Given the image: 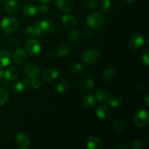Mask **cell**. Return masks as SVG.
Listing matches in <instances>:
<instances>
[{
    "label": "cell",
    "mask_w": 149,
    "mask_h": 149,
    "mask_svg": "<svg viewBox=\"0 0 149 149\" xmlns=\"http://www.w3.org/2000/svg\"><path fill=\"white\" fill-rule=\"evenodd\" d=\"M87 24L93 29H100L104 24L105 18L101 13L94 12L89 15L86 19Z\"/></svg>",
    "instance_id": "obj_1"
},
{
    "label": "cell",
    "mask_w": 149,
    "mask_h": 149,
    "mask_svg": "<svg viewBox=\"0 0 149 149\" xmlns=\"http://www.w3.org/2000/svg\"><path fill=\"white\" fill-rule=\"evenodd\" d=\"M17 19L15 17H5L2 19V20L0 23V27L1 31L5 33H12L15 31L17 29Z\"/></svg>",
    "instance_id": "obj_2"
},
{
    "label": "cell",
    "mask_w": 149,
    "mask_h": 149,
    "mask_svg": "<svg viewBox=\"0 0 149 149\" xmlns=\"http://www.w3.org/2000/svg\"><path fill=\"white\" fill-rule=\"evenodd\" d=\"M100 59V54L96 49H90L85 51L81 57L82 62L87 64H94L98 62Z\"/></svg>",
    "instance_id": "obj_3"
},
{
    "label": "cell",
    "mask_w": 149,
    "mask_h": 149,
    "mask_svg": "<svg viewBox=\"0 0 149 149\" xmlns=\"http://www.w3.org/2000/svg\"><path fill=\"white\" fill-rule=\"evenodd\" d=\"M134 123L138 127H142L148 125L149 122V113L146 110H140L134 116Z\"/></svg>",
    "instance_id": "obj_4"
},
{
    "label": "cell",
    "mask_w": 149,
    "mask_h": 149,
    "mask_svg": "<svg viewBox=\"0 0 149 149\" xmlns=\"http://www.w3.org/2000/svg\"><path fill=\"white\" fill-rule=\"evenodd\" d=\"M145 43V37L141 33H135L129 40V46L130 49L137 50L143 46Z\"/></svg>",
    "instance_id": "obj_5"
},
{
    "label": "cell",
    "mask_w": 149,
    "mask_h": 149,
    "mask_svg": "<svg viewBox=\"0 0 149 149\" xmlns=\"http://www.w3.org/2000/svg\"><path fill=\"white\" fill-rule=\"evenodd\" d=\"M26 49L29 55L31 56H36L41 51L40 44L36 39H29L26 43Z\"/></svg>",
    "instance_id": "obj_6"
},
{
    "label": "cell",
    "mask_w": 149,
    "mask_h": 149,
    "mask_svg": "<svg viewBox=\"0 0 149 149\" xmlns=\"http://www.w3.org/2000/svg\"><path fill=\"white\" fill-rule=\"evenodd\" d=\"M25 73L27 74L29 77L32 78H36L39 77L41 74V71L39 67L36 64L33 63H28L25 65L24 67Z\"/></svg>",
    "instance_id": "obj_7"
},
{
    "label": "cell",
    "mask_w": 149,
    "mask_h": 149,
    "mask_svg": "<svg viewBox=\"0 0 149 149\" xmlns=\"http://www.w3.org/2000/svg\"><path fill=\"white\" fill-rule=\"evenodd\" d=\"M30 139L29 137L24 133H20L17 134L16 135L15 138V144L17 147L20 149H26L29 147L30 146Z\"/></svg>",
    "instance_id": "obj_8"
},
{
    "label": "cell",
    "mask_w": 149,
    "mask_h": 149,
    "mask_svg": "<svg viewBox=\"0 0 149 149\" xmlns=\"http://www.w3.org/2000/svg\"><path fill=\"white\" fill-rule=\"evenodd\" d=\"M58 9L64 13L71 12L74 8V0H56Z\"/></svg>",
    "instance_id": "obj_9"
},
{
    "label": "cell",
    "mask_w": 149,
    "mask_h": 149,
    "mask_svg": "<svg viewBox=\"0 0 149 149\" xmlns=\"http://www.w3.org/2000/svg\"><path fill=\"white\" fill-rule=\"evenodd\" d=\"M13 58L14 63L17 65L23 64L27 58L26 50H24V49L23 48H17L13 52Z\"/></svg>",
    "instance_id": "obj_10"
},
{
    "label": "cell",
    "mask_w": 149,
    "mask_h": 149,
    "mask_svg": "<svg viewBox=\"0 0 149 149\" xmlns=\"http://www.w3.org/2000/svg\"><path fill=\"white\" fill-rule=\"evenodd\" d=\"M42 33H51L55 30V25L51 20H43L38 23Z\"/></svg>",
    "instance_id": "obj_11"
},
{
    "label": "cell",
    "mask_w": 149,
    "mask_h": 149,
    "mask_svg": "<svg viewBox=\"0 0 149 149\" xmlns=\"http://www.w3.org/2000/svg\"><path fill=\"white\" fill-rule=\"evenodd\" d=\"M59 76V72L54 68H49L45 70L42 74V79L47 82H50L56 79Z\"/></svg>",
    "instance_id": "obj_12"
},
{
    "label": "cell",
    "mask_w": 149,
    "mask_h": 149,
    "mask_svg": "<svg viewBox=\"0 0 149 149\" xmlns=\"http://www.w3.org/2000/svg\"><path fill=\"white\" fill-rule=\"evenodd\" d=\"M95 114L98 119L102 120H107L110 118L111 111L109 107L104 105L99 106L95 111Z\"/></svg>",
    "instance_id": "obj_13"
},
{
    "label": "cell",
    "mask_w": 149,
    "mask_h": 149,
    "mask_svg": "<svg viewBox=\"0 0 149 149\" xmlns=\"http://www.w3.org/2000/svg\"><path fill=\"white\" fill-rule=\"evenodd\" d=\"M19 77V71L16 67L10 66L4 72V77L9 81H15Z\"/></svg>",
    "instance_id": "obj_14"
},
{
    "label": "cell",
    "mask_w": 149,
    "mask_h": 149,
    "mask_svg": "<svg viewBox=\"0 0 149 149\" xmlns=\"http://www.w3.org/2000/svg\"><path fill=\"white\" fill-rule=\"evenodd\" d=\"M95 82L90 77L83 79L79 83V89L81 92H87L94 87Z\"/></svg>",
    "instance_id": "obj_15"
},
{
    "label": "cell",
    "mask_w": 149,
    "mask_h": 149,
    "mask_svg": "<svg viewBox=\"0 0 149 149\" xmlns=\"http://www.w3.org/2000/svg\"><path fill=\"white\" fill-rule=\"evenodd\" d=\"M5 11L7 14L13 15L17 12L19 9V4L17 0H7L4 5Z\"/></svg>",
    "instance_id": "obj_16"
},
{
    "label": "cell",
    "mask_w": 149,
    "mask_h": 149,
    "mask_svg": "<svg viewBox=\"0 0 149 149\" xmlns=\"http://www.w3.org/2000/svg\"><path fill=\"white\" fill-rule=\"evenodd\" d=\"M25 36L27 37H33V36H39L42 34L38 24L33 25V26H28L24 31Z\"/></svg>",
    "instance_id": "obj_17"
},
{
    "label": "cell",
    "mask_w": 149,
    "mask_h": 149,
    "mask_svg": "<svg viewBox=\"0 0 149 149\" xmlns=\"http://www.w3.org/2000/svg\"><path fill=\"white\" fill-rule=\"evenodd\" d=\"M61 20H62L63 25L67 29H72L77 26V19L71 15H63Z\"/></svg>",
    "instance_id": "obj_18"
},
{
    "label": "cell",
    "mask_w": 149,
    "mask_h": 149,
    "mask_svg": "<svg viewBox=\"0 0 149 149\" xmlns=\"http://www.w3.org/2000/svg\"><path fill=\"white\" fill-rule=\"evenodd\" d=\"M10 52L5 49H0V68L7 67L10 63Z\"/></svg>",
    "instance_id": "obj_19"
},
{
    "label": "cell",
    "mask_w": 149,
    "mask_h": 149,
    "mask_svg": "<svg viewBox=\"0 0 149 149\" xmlns=\"http://www.w3.org/2000/svg\"><path fill=\"white\" fill-rule=\"evenodd\" d=\"M87 146L90 149H100L103 147V143L98 137L92 136L87 140Z\"/></svg>",
    "instance_id": "obj_20"
},
{
    "label": "cell",
    "mask_w": 149,
    "mask_h": 149,
    "mask_svg": "<svg viewBox=\"0 0 149 149\" xmlns=\"http://www.w3.org/2000/svg\"><path fill=\"white\" fill-rule=\"evenodd\" d=\"M116 76H117V71L114 68H108L103 71V79L106 82H111V81H113L116 79Z\"/></svg>",
    "instance_id": "obj_21"
},
{
    "label": "cell",
    "mask_w": 149,
    "mask_h": 149,
    "mask_svg": "<svg viewBox=\"0 0 149 149\" xmlns=\"http://www.w3.org/2000/svg\"><path fill=\"white\" fill-rule=\"evenodd\" d=\"M126 128V122L122 119H117L113 122L112 130L113 132L116 134H120L124 132Z\"/></svg>",
    "instance_id": "obj_22"
},
{
    "label": "cell",
    "mask_w": 149,
    "mask_h": 149,
    "mask_svg": "<svg viewBox=\"0 0 149 149\" xmlns=\"http://www.w3.org/2000/svg\"><path fill=\"white\" fill-rule=\"evenodd\" d=\"M70 52H71V47L69 45L65 43L58 47L57 49V55L59 58H65L69 55Z\"/></svg>",
    "instance_id": "obj_23"
},
{
    "label": "cell",
    "mask_w": 149,
    "mask_h": 149,
    "mask_svg": "<svg viewBox=\"0 0 149 149\" xmlns=\"http://www.w3.org/2000/svg\"><path fill=\"white\" fill-rule=\"evenodd\" d=\"M110 97V93L107 90H99L95 94V99L99 103H103Z\"/></svg>",
    "instance_id": "obj_24"
},
{
    "label": "cell",
    "mask_w": 149,
    "mask_h": 149,
    "mask_svg": "<svg viewBox=\"0 0 149 149\" xmlns=\"http://www.w3.org/2000/svg\"><path fill=\"white\" fill-rule=\"evenodd\" d=\"M96 99L92 95H87L84 96L81 100V103L84 107H93L95 104Z\"/></svg>",
    "instance_id": "obj_25"
},
{
    "label": "cell",
    "mask_w": 149,
    "mask_h": 149,
    "mask_svg": "<svg viewBox=\"0 0 149 149\" xmlns=\"http://www.w3.org/2000/svg\"><path fill=\"white\" fill-rule=\"evenodd\" d=\"M38 8L35 5L33 4H26L23 9V13L25 15L29 16V17H32L34 16L37 13Z\"/></svg>",
    "instance_id": "obj_26"
},
{
    "label": "cell",
    "mask_w": 149,
    "mask_h": 149,
    "mask_svg": "<svg viewBox=\"0 0 149 149\" xmlns=\"http://www.w3.org/2000/svg\"><path fill=\"white\" fill-rule=\"evenodd\" d=\"M69 86H68V82L65 79H61L56 85V90L58 93L63 94L68 92Z\"/></svg>",
    "instance_id": "obj_27"
},
{
    "label": "cell",
    "mask_w": 149,
    "mask_h": 149,
    "mask_svg": "<svg viewBox=\"0 0 149 149\" xmlns=\"http://www.w3.org/2000/svg\"><path fill=\"white\" fill-rule=\"evenodd\" d=\"M67 38L71 43H77L80 39V33L77 30H72L68 33Z\"/></svg>",
    "instance_id": "obj_28"
},
{
    "label": "cell",
    "mask_w": 149,
    "mask_h": 149,
    "mask_svg": "<svg viewBox=\"0 0 149 149\" xmlns=\"http://www.w3.org/2000/svg\"><path fill=\"white\" fill-rule=\"evenodd\" d=\"M108 103L112 108H116L122 103V99L118 96H110L108 99Z\"/></svg>",
    "instance_id": "obj_29"
},
{
    "label": "cell",
    "mask_w": 149,
    "mask_h": 149,
    "mask_svg": "<svg viewBox=\"0 0 149 149\" xmlns=\"http://www.w3.org/2000/svg\"><path fill=\"white\" fill-rule=\"evenodd\" d=\"M71 71L74 75L78 76L81 74V73L83 71V65L80 63L75 62L72 63L71 67Z\"/></svg>",
    "instance_id": "obj_30"
},
{
    "label": "cell",
    "mask_w": 149,
    "mask_h": 149,
    "mask_svg": "<svg viewBox=\"0 0 149 149\" xmlns=\"http://www.w3.org/2000/svg\"><path fill=\"white\" fill-rule=\"evenodd\" d=\"M111 7V1L110 0H101L99 9L103 13H106L110 10Z\"/></svg>",
    "instance_id": "obj_31"
},
{
    "label": "cell",
    "mask_w": 149,
    "mask_h": 149,
    "mask_svg": "<svg viewBox=\"0 0 149 149\" xmlns=\"http://www.w3.org/2000/svg\"><path fill=\"white\" fill-rule=\"evenodd\" d=\"M13 90L17 93H22L26 90V86L22 81H17L13 84Z\"/></svg>",
    "instance_id": "obj_32"
},
{
    "label": "cell",
    "mask_w": 149,
    "mask_h": 149,
    "mask_svg": "<svg viewBox=\"0 0 149 149\" xmlns=\"http://www.w3.org/2000/svg\"><path fill=\"white\" fill-rule=\"evenodd\" d=\"M7 98H8V94L7 91L3 88H0V107L5 104Z\"/></svg>",
    "instance_id": "obj_33"
},
{
    "label": "cell",
    "mask_w": 149,
    "mask_h": 149,
    "mask_svg": "<svg viewBox=\"0 0 149 149\" xmlns=\"http://www.w3.org/2000/svg\"><path fill=\"white\" fill-rule=\"evenodd\" d=\"M84 4L85 7L89 10H93L96 7L97 4V0H84Z\"/></svg>",
    "instance_id": "obj_34"
},
{
    "label": "cell",
    "mask_w": 149,
    "mask_h": 149,
    "mask_svg": "<svg viewBox=\"0 0 149 149\" xmlns=\"http://www.w3.org/2000/svg\"><path fill=\"white\" fill-rule=\"evenodd\" d=\"M141 60H142L143 63L145 64L146 65H149V52L148 49H145L143 53L142 54V57H141Z\"/></svg>",
    "instance_id": "obj_35"
},
{
    "label": "cell",
    "mask_w": 149,
    "mask_h": 149,
    "mask_svg": "<svg viewBox=\"0 0 149 149\" xmlns=\"http://www.w3.org/2000/svg\"><path fill=\"white\" fill-rule=\"evenodd\" d=\"M30 85L33 89H39L41 86V81L37 78H34L33 79L31 80Z\"/></svg>",
    "instance_id": "obj_36"
},
{
    "label": "cell",
    "mask_w": 149,
    "mask_h": 149,
    "mask_svg": "<svg viewBox=\"0 0 149 149\" xmlns=\"http://www.w3.org/2000/svg\"><path fill=\"white\" fill-rule=\"evenodd\" d=\"M49 10V6L47 5L46 4H43L41 6H39V7L38 8V11H39L42 13H48Z\"/></svg>",
    "instance_id": "obj_37"
},
{
    "label": "cell",
    "mask_w": 149,
    "mask_h": 149,
    "mask_svg": "<svg viewBox=\"0 0 149 149\" xmlns=\"http://www.w3.org/2000/svg\"><path fill=\"white\" fill-rule=\"evenodd\" d=\"M132 148L134 149H141L143 148V143L141 141H135L132 144Z\"/></svg>",
    "instance_id": "obj_38"
},
{
    "label": "cell",
    "mask_w": 149,
    "mask_h": 149,
    "mask_svg": "<svg viewBox=\"0 0 149 149\" xmlns=\"http://www.w3.org/2000/svg\"><path fill=\"white\" fill-rule=\"evenodd\" d=\"M8 44L10 46H12V47L17 46V45H18V41H17V39H16L15 37H13V36H12V37L9 38Z\"/></svg>",
    "instance_id": "obj_39"
},
{
    "label": "cell",
    "mask_w": 149,
    "mask_h": 149,
    "mask_svg": "<svg viewBox=\"0 0 149 149\" xmlns=\"http://www.w3.org/2000/svg\"><path fill=\"white\" fill-rule=\"evenodd\" d=\"M22 82L25 84V86H29L31 84V79L29 77H24L22 80Z\"/></svg>",
    "instance_id": "obj_40"
},
{
    "label": "cell",
    "mask_w": 149,
    "mask_h": 149,
    "mask_svg": "<svg viewBox=\"0 0 149 149\" xmlns=\"http://www.w3.org/2000/svg\"><path fill=\"white\" fill-rule=\"evenodd\" d=\"M129 148V146L125 143H120L116 146V148L117 149H128Z\"/></svg>",
    "instance_id": "obj_41"
},
{
    "label": "cell",
    "mask_w": 149,
    "mask_h": 149,
    "mask_svg": "<svg viewBox=\"0 0 149 149\" xmlns=\"http://www.w3.org/2000/svg\"><path fill=\"white\" fill-rule=\"evenodd\" d=\"M93 32L92 31H89V30H86L85 31H84V36H87V38H90L92 36H93Z\"/></svg>",
    "instance_id": "obj_42"
},
{
    "label": "cell",
    "mask_w": 149,
    "mask_h": 149,
    "mask_svg": "<svg viewBox=\"0 0 149 149\" xmlns=\"http://www.w3.org/2000/svg\"><path fill=\"white\" fill-rule=\"evenodd\" d=\"M144 103H145L146 106H147V107H148L149 106V95L147 94L146 95V97H144Z\"/></svg>",
    "instance_id": "obj_43"
},
{
    "label": "cell",
    "mask_w": 149,
    "mask_h": 149,
    "mask_svg": "<svg viewBox=\"0 0 149 149\" xmlns=\"http://www.w3.org/2000/svg\"><path fill=\"white\" fill-rule=\"evenodd\" d=\"M4 78V71L0 68V80H1Z\"/></svg>",
    "instance_id": "obj_44"
},
{
    "label": "cell",
    "mask_w": 149,
    "mask_h": 149,
    "mask_svg": "<svg viewBox=\"0 0 149 149\" xmlns=\"http://www.w3.org/2000/svg\"><path fill=\"white\" fill-rule=\"evenodd\" d=\"M51 0H40V1L42 3H43V4H47V3L49 2Z\"/></svg>",
    "instance_id": "obj_45"
},
{
    "label": "cell",
    "mask_w": 149,
    "mask_h": 149,
    "mask_svg": "<svg viewBox=\"0 0 149 149\" xmlns=\"http://www.w3.org/2000/svg\"><path fill=\"white\" fill-rule=\"evenodd\" d=\"M124 1L127 3H132V2H134L135 0H124Z\"/></svg>",
    "instance_id": "obj_46"
},
{
    "label": "cell",
    "mask_w": 149,
    "mask_h": 149,
    "mask_svg": "<svg viewBox=\"0 0 149 149\" xmlns=\"http://www.w3.org/2000/svg\"><path fill=\"white\" fill-rule=\"evenodd\" d=\"M3 1H4V0H0V3H1V2H2Z\"/></svg>",
    "instance_id": "obj_47"
},
{
    "label": "cell",
    "mask_w": 149,
    "mask_h": 149,
    "mask_svg": "<svg viewBox=\"0 0 149 149\" xmlns=\"http://www.w3.org/2000/svg\"><path fill=\"white\" fill-rule=\"evenodd\" d=\"M29 1H34V0H29Z\"/></svg>",
    "instance_id": "obj_48"
}]
</instances>
